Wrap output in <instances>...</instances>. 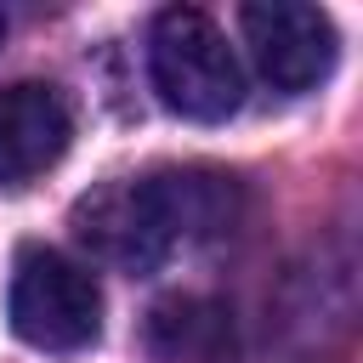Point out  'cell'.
<instances>
[{
    "label": "cell",
    "instance_id": "obj_4",
    "mask_svg": "<svg viewBox=\"0 0 363 363\" xmlns=\"http://www.w3.org/2000/svg\"><path fill=\"white\" fill-rule=\"evenodd\" d=\"M238 23H244L261 79L278 91H312L318 79H329V68L340 57V34H335L329 11H318V6H295V0L244 6Z\"/></svg>",
    "mask_w": 363,
    "mask_h": 363
},
{
    "label": "cell",
    "instance_id": "obj_6",
    "mask_svg": "<svg viewBox=\"0 0 363 363\" xmlns=\"http://www.w3.org/2000/svg\"><path fill=\"white\" fill-rule=\"evenodd\" d=\"M0 40H6V11H0Z\"/></svg>",
    "mask_w": 363,
    "mask_h": 363
},
{
    "label": "cell",
    "instance_id": "obj_5",
    "mask_svg": "<svg viewBox=\"0 0 363 363\" xmlns=\"http://www.w3.org/2000/svg\"><path fill=\"white\" fill-rule=\"evenodd\" d=\"M74 142V113L57 85L17 79L0 85V187L45 176Z\"/></svg>",
    "mask_w": 363,
    "mask_h": 363
},
{
    "label": "cell",
    "instance_id": "obj_3",
    "mask_svg": "<svg viewBox=\"0 0 363 363\" xmlns=\"http://www.w3.org/2000/svg\"><path fill=\"white\" fill-rule=\"evenodd\" d=\"M6 318L11 335L34 352H85L102 335V289L91 267L68 261L62 250L28 244L11 261V289H6Z\"/></svg>",
    "mask_w": 363,
    "mask_h": 363
},
{
    "label": "cell",
    "instance_id": "obj_2",
    "mask_svg": "<svg viewBox=\"0 0 363 363\" xmlns=\"http://www.w3.org/2000/svg\"><path fill=\"white\" fill-rule=\"evenodd\" d=\"M147 74L153 91L170 113L216 125L244 102V74L238 57L227 45V34L216 28V17H204L199 6H164L147 28Z\"/></svg>",
    "mask_w": 363,
    "mask_h": 363
},
{
    "label": "cell",
    "instance_id": "obj_1",
    "mask_svg": "<svg viewBox=\"0 0 363 363\" xmlns=\"http://www.w3.org/2000/svg\"><path fill=\"white\" fill-rule=\"evenodd\" d=\"M227 182L204 170L113 176L74 204V238L113 272H159L182 244L227 221Z\"/></svg>",
    "mask_w": 363,
    "mask_h": 363
}]
</instances>
